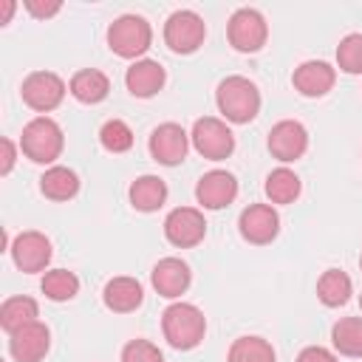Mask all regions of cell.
<instances>
[{
    "instance_id": "obj_19",
    "label": "cell",
    "mask_w": 362,
    "mask_h": 362,
    "mask_svg": "<svg viewBox=\"0 0 362 362\" xmlns=\"http://www.w3.org/2000/svg\"><path fill=\"white\" fill-rule=\"evenodd\" d=\"M102 300H105V305H107L110 311H116V314H130V311H136V308L141 305L144 288H141V283H139L136 277H113V280L105 283Z\"/></svg>"
},
{
    "instance_id": "obj_10",
    "label": "cell",
    "mask_w": 362,
    "mask_h": 362,
    "mask_svg": "<svg viewBox=\"0 0 362 362\" xmlns=\"http://www.w3.org/2000/svg\"><path fill=\"white\" fill-rule=\"evenodd\" d=\"M8 252H11L14 266H17L20 272H25V274L45 272V266L51 263V255H54L51 240H48L42 232H37V229L20 232V235L11 240Z\"/></svg>"
},
{
    "instance_id": "obj_36",
    "label": "cell",
    "mask_w": 362,
    "mask_h": 362,
    "mask_svg": "<svg viewBox=\"0 0 362 362\" xmlns=\"http://www.w3.org/2000/svg\"><path fill=\"white\" fill-rule=\"evenodd\" d=\"M359 308H362V294H359Z\"/></svg>"
},
{
    "instance_id": "obj_31",
    "label": "cell",
    "mask_w": 362,
    "mask_h": 362,
    "mask_svg": "<svg viewBox=\"0 0 362 362\" xmlns=\"http://www.w3.org/2000/svg\"><path fill=\"white\" fill-rule=\"evenodd\" d=\"M119 362H164V354L150 339H130L122 348V359Z\"/></svg>"
},
{
    "instance_id": "obj_8",
    "label": "cell",
    "mask_w": 362,
    "mask_h": 362,
    "mask_svg": "<svg viewBox=\"0 0 362 362\" xmlns=\"http://www.w3.org/2000/svg\"><path fill=\"white\" fill-rule=\"evenodd\" d=\"M65 90L68 88H65L62 76L54 71H34L23 79V88H20L23 102L37 113H48V110L59 107L65 99Z\"/></svg>"
},
{
    "instance_id": "obj_35",
    "label": "cell",
    "mask_w": 362,
    "mask_h": 362,
    "mask_svg": "<svg viewBox=\"0 0 362 362\" xmlns=\"http://www.w3.org/2000/svg\"><path fill=\"white\" fill-rule=\"evenodd\" d=\"M11 11H14V0H6L3 3V17H0V25H6L11 20Z\"/></svg>"
},
{
    "instance_id": "obj_5",
    "label": "cell",
    "mask_w": 362,
    "mask_h": 362,
    "mask_svg": "<svg viewBox=\"0 0 362 362\" xmlns=\"http://www.w3.org/2000/svg\"><path fill=\"white\" fill-rule=\"evenodd\" d=\"M206 23L192 8H178L164 23V42L173 54H195L204 45Z\"/></svg>"
},
{
    "instance_id": "obj_24",
    "label": "cell",
    "mask_w": 362,
    "mask_h": 362,
    "mask_svg": "<svg viewBox=\"0 0 362 362\" xmlns=\"http://www.w3.org/2000/svg\"><path fill=\"white\" fill-rule=\"evenodd\" d=\"M351 294H354V283H351V277L342 269H325L320 274V280H317V297H320L322 305L339 308V305H345L351 300Z\"/></svg>"
},
{
    "instance_id": "obj_34",
    "label": "cell",
    "mask_w": 362,
    "mask_h": 362,
    "mask_svg": "<svg viewBox=\"0 0 362 362\" xmlns=\"http://www.w3.org/2000/svg\"><path fill=\"white\" fill-rule=\"evenodd\" d=\"M0 147H3V164H0V173L8 175L11 167H14V161H17V150H14V141H11V139H3Z\"/></svg>"
},
{
    "instance_id": "obj_29",
    "label": "cell",
    "mask_w": 362,
    "mask_h": 362,
    "mask_svg": "<svg viewBox=\"0 0 362 362\" xmlns=\"http://www.w3.org/2000/svg\"><path fill=\"white\" fill-rule=\"evenodd\" d=\"M99 144L107 153H127L133 147V130H130V124L122 122V119H107L99 127Z\"/></svg>"
},
{
    "instance_id": "obj_23",
    "label": "cell",
    "mask_w": 362,
    "mask_h": 362,
    "mask_svg": "<svg viewBox=\"0 0 362 362\" xmlns=\"http://www.w3.org/2000/svg\"><path fill=\"white\" fill-rule=\"evenodd\" d=\"M40 317V305L34 297H25V294H17V297H8L3 305H0V325L6 334H14L31 322H37Z\"/></svg>"
},
{
    "instance_id": "obj_27",
    "label": "cell",
    "mask_w": 362,
    "mask_h": 362,
    "mask_svg": "<svg viewBox=\"0 0 362 362\" xmlns=\"http://www.w3.org/2000/svg\"><path fill=\"white\" fill-rule=\"evenodd\" d=\"M331 342L342 356H362V317H342L331 328Z\"/></svg>"
},
{
    "instance_id": "obj_15",
    "label": "cell",
    "mask_w": 362,
    "mask_h": 362,
    "mask_svg": "<svg viewBox=\"0 0 362 362\" xmlns=\"http://www.w3.org/2000/svg\"><path fill=\"white\" fill-rule=\"evenodd\" d=\"M48 348H51V331L40 320L8 334V354L14 356V362H42Z\"/></svg>"
},
{
    "instance_id": "obj_6",
    "label": "cell",
    "mask_w": 362,
    "mask_h": 362,
    "mask_svg": "<svg viewBox=\"0 0 362 362\" xmlns=\"http://www.w3.org/2000/svg\"><path fill=\"white\" fill-rule=\"evenodd\" d=\"M189 141L198 150V156H204L209 161H223L235 150V133L229 130V124L223 119H215V116L195 119Z\"/></svg>"
},
{
    "instance_id": "obj_1",
    "label": "cell",
    "mask_w": 362,
    "mask_h": 362,
    "mask_svg": "<svg viewBox=\"0 0 362 362\" xmlns=\"http://www.w3.org/2000/svg\"><path fill=\"white\" fill-rule=\"evenodd\" d=\"M215 102H218V110L223 113V119L232 124H249L260 113V90L252 79H246L240 74H232L218 82Z\"/></svg>"
},
{
    "instance_id": "obj_16",
    "label": "cell",
    "mask_w": 362,
    "mask_h": 362,
    "mask_svg": "<svg viewBox=\"0 0 362 362\" xmlns=\"http://www.w3.org/2000/svg\"><path fill=\"white\" fill-rule=\"evenodd\" d=\"M337 82V68H331L325 59H308L303 65L294 68L291 74V85L300 96H308V99H320L325 96Z\"/></svg>"
},
{
    "instance_id": "obj_9",
    "label": "cell",
    "mask_w": 362,
    "mask_h": 362,
    "mask_svg": "<svg viewBox=\"0 0 362 362\" xmlns=\"http://www.w3.org/2000/svg\"><path fill=\"white\" fill-rule=\"evenodd\" d=\"M206 235V221L204 212L195 206H175L164 218V238L178 246V249H192L204 240Z\"/></svg>"
},
{
    "instance_id": "obj_14",
    "label": "cell",
    "mask_w": 362,
    "mask_h": 362,
    "mask_svg": "<svg viewBox=\"0 0 362 362\" xmlns=\"http://www.w3.org/2000/svg\"><path fill=\"white\" fill-rule=\"evenodd\" d=\"M195 198L204 209H223L238 198V178L229 170H209L198 178Z\"/></svg>"
},
{
    "instance_id": "obj_13",
    "label": "cell",
    "mask_w": 362,
    "mask_h": 362,
    "mask_svg": "<svg viewBox=\"0 0 362 362\" xmlns=\"http://www.w3.org/2000/svg\"><path fill=\"white\" fill-rule=\"evenodd\" d=\"M266 144H269V153L277 161L288 164V161L303 158V153L308 150V130L297 119H283L269 130Z\"/></svg>"
},
{
    "instance_id": "obj_30",
    "label": "cell",
    "mask_w": 362,
    "mask_h": 362,
    "mask_svg": "<svg viewBox=\"0 0 362 362\" xmlns=\"http://www.w3.org/2000/svg\"><path fill=\"white\" fill-rule=\"evenodd\" d=\"M337 65L345 74H362V34H345L337 45Z\"/></svg>"
},
{
    "instance_id": "obj_17",
    "label": "cell",
    "mask_w": 362,
    "mask_h": 362,
    "mask_svg": "<svg viewBox=\"0 0 362 362\" xmlns=\"http://www.w3.org/2000/svg\"><path fill=\"white\" fill-rule=\"evenodd\" d=\"M150 283L158 291V297L175 300V297H181L189 288L192 272H189V266L181 257H161L153 266V272H150Z\"/></svg>"
},
{
    "instance_id": "obj_7",
    "label": "cell",
    "mask_w": 362,
    "mask_h": 362,
    "mask_svg": "<svg viewBox=\"0 0 362 362\" xmlns=\"http://www.w3.org/2000/svg\"><path fill=\"white\" fill-rule=\"evenodd\" d=\"M226 37H229V45L240 54H257L266 40H269V25H266V17L257 11V8H238L229 23H226Z\"/></svg>"
},
{
    "instance_id": "obj_28",
    "label": "cell",
    "mask_w": 362,
    "mask_h": 362,
    "mask_svg": "<svg viewBox=\"0 0 362 362\" xmlns=\"http://www.w3.org/2000/svg\"><path fill=\"white\" fill-rule=\"evenodd\" d=\"M40 288L48 300L54 303H65V300H74L79 294V277L68 269H51L42 274L40 280Z\"/></svg>"
},
{
    "instance_id": "obj_21",
    "label": "cell",
    "mask_w": 362,
    "mask_h": 362,
    "mask_svg": "<svg viewBox=\"0 0 362 362\" xmlns=\"http://www.w3.org/2000/svg\"><path fill=\"white\" fill-rule=\"evenodd\" d=\"M130 204L139 212H158L167 201V184L158 175H139L130 184Z\"/></svg>"
},
{
    "instance_id": "obj_25",
    "label": "cell",
    "mask_w": 362,
    "mask_h": 362,
    "mask_svg": "<svg viewBox=\"0 0 362 362\" xmlns=\"http://www.w3.org/2000/svg\"><path fill=\"white\" fill-rule=\"evenodd\" d=\"M263 189H266V198H269L272 204H291V201L300 198L303 184H300V175H297L294 170L277 167V170H272V173L266 175Z\"/></svg>"
},
{
    "instance_id": "obj_37",
    "label": "cell",
    "mask_w": 362,
    "mask_h": 362,
    "mask_svg": "<svg viewBox=\"0 0 362 362\" xmlns=\"http://www.w3.org/2000/svg\"><path fill=\"white\" fill-rule=\"evenodd\" d=\"M359 269H362V255H359Z\"/></svg>"
},
{
    "instance_id": "obj_3",
    "label": "cell",
    "mask_w": 362,
    "mask_h": 362,
    "mask_svg": "<svg viewBox=\"0 0 362 362\" xmlns=\"http://www.w3.org/2000/svg\"><path fill=\"white\" fill-rule=\"evenodd\" d=\"M62 147H65L62 127L48 116H37L23 127L20 150L34 164H54L62 156Z\"/></svg>"
},
{
    "instance_id": "obj_4",
    "label": "cell",
    "mask_w": 362,
    "mask_h": 362,
    "mask_svg": "<svg viewBox=\"0 0 362 362\" xmlns=\"http://www.w3.org/2000/svg\"><path fill=\"white\" fill-rule=\"evenodd\" d=\"M153 42V28L141 14H122L107 25V45L122 59H141Z\"/></svg>"
},
{
    "instance_id": "obj_26",
    "label": "cell",
    "mask_w": 362,
    "mask_h": 362,
    "mask_svg": "<svg viewBox=\"0 0 362 362\" xmlns=\"http://www.w3.org/2000/svg\"><path fill=\"white\" fill-rule=\"evenodd\" d=\"M226 362H277V354H274L269 339L246 334V337H238L229 345Z\"/></svg>"
},
{
    "instance_id": "obj_32",
    "label": "cell",
    "mask_w": 362,
    "mask_h": 362,
    "mask_svg": "<svg viewBox=\"0 0 362 362\" xmlns=\"http://www.w3.org/2000/svg\"><path fill=\"white\" fill-rule=\"evenodd\" d=\"M25 8H28V14H34V17H40V20H45V17H54L59 8H62V3L59 0H25Z\"/></svg>"
},
{
    "instance_id": "obj_11",
    "label": "cell",
    "mask_w": 362,
    "mask_h": 362,
    "mask_svg": "<svg viewBox=\"0 0 362 362\" xmlns=\"http://www.w3.org/2000/svg\"><path fill=\"white\" fill-rule=\"evenodd\" d=\"M147 147H150L153 161H158V164H164V167H175V164H181V161L187 158L189 133H187L181 124H175V122H164V124H158V127L150 133Z\"/></svg>"
},
{
    "instance_id": "obj_18",
    "label": "cell",
    "mask_w": 362,
    "mask_h": 362,
    "mask_svg": "<svg viewBox=\"0 0 362 362\" xmlns=\"http://www.w3.org/2000/svg\"><path fill=\"white\" fill-rule=\"evenodd\" d=\"M167 71L158 59H136L127 71H124V85L136 99H150L164 88Z\"/></svg>"
},
{
    "instance_id": "obj_20",
    "label": "cell",
    "mask_w": 362,
    "mask_h": 362,
    "mask_svg": "<svg viewBox=\"0 0 362 362\" xmlns=\"http://www.w3.org/2000/svg\"><path fill=\"white\" fill-rule=\"evenodd\" d=\"M68 90L76 102L82 105H99L102 99H107L110 93V79L99 71V68H82L71 76L68 82Z\"/></svg>"
},
{
    "instance_id": "obj_33",
    "label": "cell",
    "mask_w": 362,
    "mask_h": 362,
    "mask_svg": "<svg viewBox=\"0 0 362 362\" xmlns=\"http://www.w3.org/2000/svg\"><path fill=\"white\" fill-rule=\"evenodd\" d=\"M297 362H337V356L322 345H308L297 354Z\"/></svg>"
},
{
    "instance_id": "obj_2",
    "label": "cell",
    "mask_w": 362,
    "mask_h": 362,
    "mask_svg": "<svg viewBox=\"0 0 362 362\" xmlns=\"http://www.w3.org/2000/svg\"><path fill=\"white\" fill-rule=\"evenodd\" d=\"M161 331L175 351H192L206 334V317L192 303H173L161 314Z\"/></svg>"
},
{
    "instance_id": "obj_12",
    "label": "cell",
    "mask_w": 362,
    "mask_h": 362,
    "mask_svg": "<svg viewBox=\"0 0 362 362\" xmlns=\"http://www.w3.org/2000/svg\"><path fill=\"white\" fill-rule=\"evenodd\" d=\"M238 229L243 240L255 246H266L280 232V215L272 204H249L238 218Z\"/></svg>"
},
{
    "instance_id": "obj_22",
    "label": "cell",
    "mask_w": 362,
    "mask_h": 362,
    "mask_svg": "<svg viewBox=\"0 0 362 362\" xmlns=\"http://www.w3.org/2000/svg\"><path fill=\"white\" fill-rule=\"evenodd\" d=\"M40 192L51 201H71L79 192V175L71 167L54 164L40 175Z\"/></svg>"
}]
</instances>
